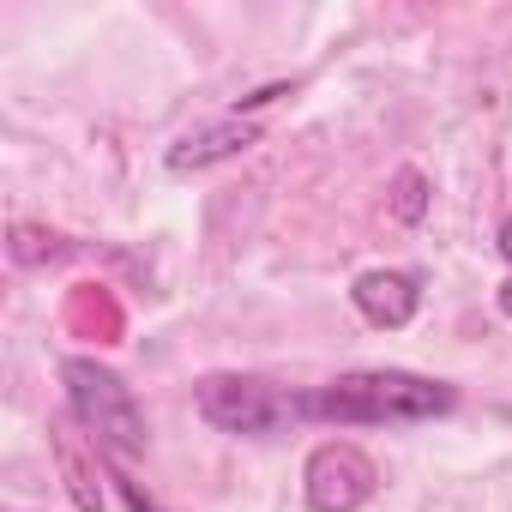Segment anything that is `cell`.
Here are the masks:
<instances>
[{
    "label": "cell",
    "instance_id": "1",
    "mask_svg": "<svg viewBox=\"0 0 512 512\" xmlns=\"http://www.w3.org/2000/svg\"><path fill=\"white\" fill-rule=\"evenodd\" d=\"M452 410H458V392L446 380H428L410 368H362V374H338V380L302 392V422H338V428L434 422Z\"/></svg>",
    "mask_w": 512,
    "mask_h": 512
},
{
    "label": "cell",
    "instance_id": "2",
    "mask_svg": "<svg viewBox=\"0 0 512 512\" xmlns=\"http://www.w3.org/2000/svg\"><path fill=\"white\" fill-rule=\"evenodd\" d=\"M193 404L211 428L247 434V440L302 422V392H284L278 380H260V374H205L193 386Z\"/></svg>",
    "mask_w": 512,
    "mask_h": 512
},
{
    "label": "cell",
    "instance_id": "3",
    "mask_svg": "<svg viewBox=\"0 0 512 512\" xmlns=\"http://www.w3.org/2000/svg\"><path fill=\"white\" fill-rule=\"evenodd\" d=\"M61 380H67V398H73V422L91 428L97 446H109L115 458L145 452V410L133 404V392L109 368H97L91 356H67Z\"/></svg>",
    "mask_w": 512,
    "mask_h": 512
},
{
    "label": "cell",
    "instance_id": "4",
    "mask_svg": "<svg viewBox=\"0 0 512 512\" xmlns=\"http://www.w3.org/2000/svg\"><path fill=\"white\" fill-rule=\"evenodd\" d=\"M374 488H380V470L356 440H326L302 464V494L314 512H356L374 500Z\"/></svg>",
    "mask_w": 512,
    "mask_h": 512
},
{
    "label": "cell",
    "instance_id": "5",
    "mask_svg": "<svg viewBox=\"0 0 512 512\" xmlns=\"http://www.w3.org/2000/svg\"><path fill=\"white\" fill-rule=\"evenodd\" d=\"M350 302H356V314H362L368 326L398 332V326H410L416 308H422V278H416V272H362L356 290H350Z\"/></svg>",
    "mask_w": 512,
    "mask_h": 512
},
{
    "label": "cell",
    "instance_id": "6",
    "mask_svg": "<svg viewBox=\"0 0 512 512\" xmlns=\"http://www.w3.org/2000/svg\"><path fill=\"white\" fill-rule=\"evenodd\" d=\"M253 145H260V121L229 115V121L205 127V133H187V139L169 151V169H175V175H187V169H211V163L241 157V151H253Z\"/></svg>",
    "mask_w": 512,
    "mask_h": 512
},
{
    "label": "cell",
    "instance_id": "7",
    "mask_svg": "<svg viewBox=\"0 0 512 512\" xmlns=\"http://www.w3.org/2000/svg\"><path fill=\"white\" fill-rule=\"evenodd\" d=\"M55 434V458H61V470H67V488H73V500H79V512H103V494H97V470H91V458H85V446H79V428L73 422H55L49 428Z\"/></svg>",
    "mask_w": 512,
    "mask_h": 512
},
{
    "label": "cell",
    "instance_id": "8",
    "mask_svg": "<svg viewBox=\"0 0 512 512\" xmlns=\"http://www.w3.org/2000/svg\"><path fill=\"white\" fill-rule=\"evenodd\" d=\"M392 217L398 223H422L428 217V181H422V169H398L392 175Z\"/></svg>",
    "mask_w": 512,
    "mask_h": 512
},
{
    "label": "cell",
    "instance_id": "9",
    "mask_svg": "<svg viewBox=\"0 0 512 512\" xmlns=\"http://www.w3.org/2000/svg\"><path fill=\"white\" fill-rule=\"evenodd\" d=\"M43 253H49V260H55V253H61V235H43V229L19 223V229H13V260H19V266H37Z\"/></svg>",
    "mask_w": 512,
    "mask_h": 512
},
{
    "label": "cell",
    "instance_id": "10",
    "mask_svg": "<svg viewBox=\"0 0 512 512\" xmlns=\"http://www.w3.org/2000/svg\"><path fill=\"white\" fill-rule=\"evenodd\" d=\"M109 482H115V494H121V506H127V512H163V506H157V500H151V494H145V488L121 470V464L109 470Z\"/></svg>",
    "mask_w": 512,
    "mask_h": 512
},
{
    "label": "cell",
    "instance_id": "11",
    "mask_svg": "<svg viewBox=\"0 0 512 512\" xmlns=\"http://www.w3.org/2000/svg\"><path fill=\"white\" fill-rule=\"evenodd\" d=\"M494 302H500V314H506V320H512V278H506V284H500V290H494Z\"/></svg>",
    "mask_w": 512,
    "mask_h": 512
},
{
    "label": "cell",
    "instance_id": "12",
    "mask_svg": "<svg viewBox=\"0 0 512 512\" xmlns=\"http://www.w3.org/2000/svg\"><path fill=\"white\" fill-rule=\"evenodd\" d=\"M494 247H500V253H506V260H512V217L500 223V241H494Z\"/></svg>",
    "mask_w": 512,
    "mask_h": 512
}]
</instances>
